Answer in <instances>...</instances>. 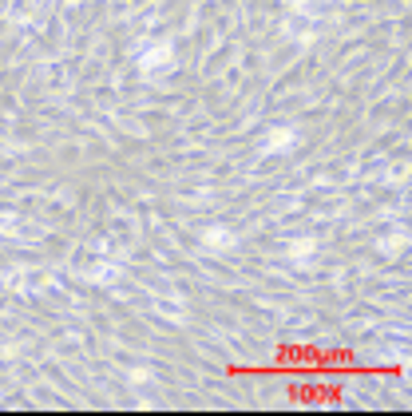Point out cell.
<instances>
[{"label":"cell","mask_w":412,"mask_h":416,"mask_svg":"<svg viewBox=\"0 0 412 416\" xmlns=\"http://www.w3.org/2000/svg\"><path fill=\"white\" fill-rule=\"evenodd\" d=\"M313 238H302V242H293L290 246V258H293V266H313Z\"/></svg>","instance_id":"277c9868"},{"label":"cell","mask_w":412,"mask_h":416,"mask_svg":"<svg viewBox=\"0 0 412 416\" xmlns=\"http://www.w3.org/2000/svg\"><path fill=\"white\" fill-rule=\"evenodd\" d=\"M293 143H298V131H293V127H273V131L261 139V151L278 155V151H286V147H293Z\"/></svg>","instance_id":"7a4b0ae2"},{"label":"cell","mask_w":412,"mask_h":416,"mask_svg":"<svg viewBox=\"0 0 412 416\" xmlns=\"http://www.w3.org/2000/svg\"><path fill=\"white\" fill-rule=\"evenodd\" d=\"M202 242L211 246V250H230V246H238V234L226 230V226H206V234H202Z\"/></svg>","instance_id":"3957f363"},{"label":"cell","mask_w":412,"mask_h":416,"mask_svg":"<svg viewBox=\"0 0 412 416\" xmlns=\"http://www.w3.org/2000/svg\"><path fill=\"white\" fill-rule=\"evenodd\" d=\"M171 60H175V48H171L167 40H163V44H147V48L139 52V68H147V71L167 68Z\"/></svg>","instance_id":"6da1fadb"}]
</instances>
